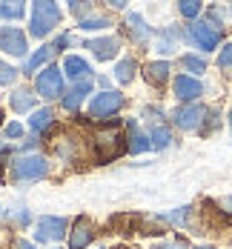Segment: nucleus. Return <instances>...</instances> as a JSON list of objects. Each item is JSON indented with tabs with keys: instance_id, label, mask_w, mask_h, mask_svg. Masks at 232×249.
I'll list each match as a JSON object with an SVG mask.
<instances>
[{
	"instance_id": "f257e3e1",
	"label": "nucleus",
	"mask_w": 232,
	"mask_h": 249,
	"mask_svg": "<svg viewBox=\"0 0 232 249\" xmlns=\"http://www.w3.org/2000/svg\"><path fill=\"white\" fill-rule=\"evenodd\" d=\"M126 141H129V138L118 129V124H109L101 135H95V141H92V143L98 146V158L106 163V160H115V158H121L124 152H129Z\"/></svg>"
},
{
	"instance_id": "f03ea898",
	"label": "nucleus",
	"mask_w": 232,
	"mask_h": 249,
	"mask_svg": "<svg viewBox=\"0 0 232 249\" xmlns=\"http://www.w3.org/2000/svg\"><path fill=\"white\" fill-rule=\"evenodd\" d=\"M60 23V9L54 6V3H35V9H32V35L35 37H46L54 26Z\"/></svg>"
},
{
	"instance_id": "7ed1b4c3",
	"label": "nucleus",
	"mask_w": 232,
	"mask_h": 249,
	"mask_svg": "<svg viewBox=\"0 0 232 249\" xmlns=\"http://www.w3.org/2000/svg\"><path fill=\"white\" fill-rule=\"evenodd\" d=\"M9 175L15 180H40L46 175V160L40 155H23L9 163Z\"/></svg>"
},
{
	"instance_id": "20e7f679",
	"label": "nucleus",
	"mask_w": 232,
	"mask_h": 249,
	"mask_svg": "<svg viewBox=\"0 0 232 249\" xmlns=\"http://www.w3.org/2000/svg\"><path fill=\"white\" fill-rule=\"evenodd\" d=\"M189 37H192V43L201 52H212L218 46V40H221V29L215 23H209V20H192Z\"/></svg>"
},
{
	"instance_id": "39448f33",
	"label": "nucleus",
	"mask_w": 232,
	"mask_h": 249,
	"mask_svg": "<svg viewBox=\"0 0 232 249\" xmlns=\"http://www.w3.org/2000/svg\"><path fill=\"white\" fill-rule=\"evenodd\" d=\"M121 106H124V95H118V92H101V95H95V100H92L89 115H92L95 121H101V118H112Z\"/></svg>"
},
{
	"instance_id": "423d86ee",
	"label": "nucleus",
	"mask_w": 232,
	"mask_h": 249,
	"mask_svg": "<svg viewBox=\"0 0 232 249\" xmlns=\"http://www.w3.org/2000/svg\"><path fill=\"white\" fill-rule=\"evenodd\" d=\"M37 95L40 98H57L63 92V72L57 66H46L40 75H37Z\"/></svg>"
},
{
	"instance_id": "0eeeda50",
	"label": "nucleus",
	"mask_w": 232,
	"mask_h": 249,
	"mask_svg": "<svg viewBox=\"0 0 232 249\" xmlns=\"http://www.w3.org/2000/svg\"><path fill=\"white\" fill-rule=\"evenodd\" d=\"M66 235V218H40L35 224V241H57Z\"/></svg>"
},
{
	"instance_id": "6e6552de",
	"label": "nucleus",
	"mask_w": 232,
	"mask_h": 249,
	"mask_svg": "<svg viewBox=\"0 0 232 249\" xmlns=\"http://www.w3.org/2000/svg\"><path fill=\"white\" fill-rule=\"evenodd\" d=\"M204 115H206V109L201 103H186V106H180V109L172 112V118H175V124L180 129H198L201 121H204Z\"/></svg>"
},
{
	"instance_id": "1a4fd4ad",
	"label": "nucleus",
	"mask_w": 232,
	"mask_h": 249,
	"mask_svg": "<svg viewBox=\"0 0 232 249\" xmlns=\"http://www.w3.org/2000/svg\"><path fill=\"white\" fill-rule=\"evenodd\" d=\"M0 52L15 54V57H18V54H26V37L18 26H6V29L0 32Z\"/></svg>"
},
{
	"instance_id": "9d476101",
	"label": "nucleus",
	"mask_w": 232,
	"mask_h": 249,
	"mask_svg": "<svg viewBox=\"0 0 232 249\" xmlns=\"http://www.w3.org/2000/svg\"><path fill=\"white\" fill-rule=\"evenodd\" d=\"M201 92H204V86H201V80H195L192 75H178L175 77V95L180 100H195L201 98Z\"/></svg>"
},
{
	"instance_id": "9b49d317",
	"label": "nucleus",
	"mask_w": 232,
	"mask_h": 249,
	"mask_svg": "<svg viewBox=\"0 0 232 249\" xmlns=\"http://www.w3.org/2000/svg\"><path fill=\"white\" fill-rule=\"evenodd\" d=\"M89 89H92V83H89V77H86L83 83H75V86L69 89V95H63V106H66L69 112H75L77 106L83 103V98L89 95Z\"/></svg>"
},
{
	"instance_id": "f8f14e48",
	"label": "nucleus",
	"mask_w": 232,
	"mask_h": 249,
	"mask_svg": "<svg viewBox=\"0 0 232 249\" xmlns=\"http://www.w3.org/2000/svg\"><path fill=\"white\" fill-rule=\"evenodd\" d=\"M118 46H121V43H118L115 37H101V40H89V43H86V49H92L101 60L115 57V54H118Z\"/></svg>"
},
{
	"instance_id": "ddd939ff",
	"label": "nucleus",
	"mask_w": 232,
	"mask_h": 249,
	"mask_svg": "<svg viewBox=\"0 0 232 249\" xmlns=\"http://www.w3.org/2000/svg\"><path fill=\"white\" fill-rule=\"evenodd\" d=\"M95 238V229H92V224L86 221V218H80L75 224V232H72V249H83L89 241Z\"/></svg>"
},
{
	"instance_id": "4468645a",
	"label": "nucleus",
	"mask_w": 232,
	"mask_h": 249,
	"mask_svg": "<svg viewBox=\"0 0 232 249\" xmlns=\"http://www.w3.org/2000/svg\"><path fill=\"white\" fill-rule=\"evenodd\" d=\"M169 72H172V66H169L166 60H158V63H149V66L143 69V75H146V80H149V83H155V86L166 83V80H169Z\"/></svg>"
},
{
	"instance_id": "2eb2a0df",
	"label": "nucleus",
	"mask_w": 232,
	"mask_h": 249,
	"mask_svg": "<svg viewBox=\"0 0 232 249\" xmlns=\"http://www.w3.org/2000/svg\"><path fill=\"white\" fill-rule=\"evenodd\" d=\"M155 49L163 52V54H169V52L178 49V29H163V32L158 35V43H155Z\"/></svg>"
},
{
	"instance_id": "dca6fc26",
	"label": "nucleus",
	"mask_w": 232,
	"mask_h": 249,
	"mask_svg": "<svg viewBox=\"0 0 232 249\" xmlns=\"http://www.w3.org/2000/svg\"><path fill=\"white\" fill-rule=\"evenodd\" d=\"M63 69H66V75H72V77H83V80H86V75H89V63H86L83 57H77V54H69V57H66Z\"/></svg>"
},
{
	"instance_id": "f3484780",
	"label": "nucleus",
	"mask_w": 232,
	"mask_h": 249,
	"mask_svg": "<svg viewBox=\"0 0 232 249\" xmlns=\"http://www.w3.org/2000/svg\"><path fill=\"white\" fill-rule=\"evenodd\" d=\"M149 146H152V141H149L146 135H141V132L135 129V124H129V152L138 155V152L149 149Z\"/></svg>"
},
{
	"instance_id": "a211bd4d",
	"label": "nucleus",
	"mask_w": 232,
	"mask_h": 249,
	"mask_svg": "<svg viewBox=\"0 0 232 249\" xmlns=\"http://www.w3.org/2000/svg\"><path fill=\"white\" fill-rule=\"evenodd\" d=\"M126 23H129V32H132V37H135V40H146V37H149V26L143 23V18H141V15H135V12L126 15Z\"/></svg>"
},
{
	"instance_id": "6ab92c4d",
	"label": "nucleus",
	"mask_w": 232,
	"mask_h": 249,
	"mask_svg": "<svg viewBox=\"0 0 232 249\" xmlns=\"http://www.w3.org/2000/svg\"><path fill=\"white\" fill-rule=\"evenodd\" d=\"M35 106V95L29 92V89H18L15 95H12V109L15 112H29Z\"/></svg>"
},
{
	"instance_id": "aec40b11",
	"label": "nucleus",
	"mask_w": 232,
	"mask_h": 249,
	"mask_svg": "<svg viewBox=\"0 0 232 249\" xmlns=\"http://www.w3.org/2000/svg\"><path fill=\"white\" fill-rule=\"evenodd\" d=\"M49 54H52V46H43V49H37L35 54H32V57H29V63H26V72H29V75H35V72H37V69H40V66L49 60Z\"/></svg>"
},
{
	"instance_id": "412c9836",
	"label": "nucleus",
	"mask_w": 232,
	"mask_h": 249,
	"mask_svg": "<svg viewBox=\"0 0 232 249\" xmlns=\"http://www.w3.org/2000/svg\"><path fill=\"white\" fill-rule=\"evenodd\" d=\"M149 141H152L155 149H163V146H169L172 135H169V129H166V126H152V132H149Z\"/></svg>"
},
{
	"instance_id": "4be33fe9",
	"label": "nucleus",
	"mask_w": 232,
	"mask_h": 249,
	"mask_svg": "<svg viewBox=\"0 0 232 249\" xmlns=\"http://www.w3.org/2000/svg\"><path fill=\"white\" fill-rule=\"evenodd\" d=\"M180 66L186 69V72H195V75H201L206 69V60L201 57V54H183L180 57Z\"/></svg>"
},
{
	"instance_id": "5701e85b",
	"label": "nucleus",
	"mask_w": 232,
	"mask_h": 249,
	"mask_svg": "<svg viewBox=\"0 0 232 249\" xmlns=\"http://www.w3.org/2000/svg\"><path fill=\"white\" fill-rule=\"evenodd\" d=\"M52 124V112L49 109H37L32 118H29V126H32V132H43L46 126Z\"/></svg>"
},
{
	"instance_id": "b1692460",
	"label": "nucleus",
	"mask_w": 232,
	"mask_h": 249,
	"mask_svg": "<svg viewBox=\"0 0 232 249\" xmlns=\"http://www.w3.org/2000/svg\"><path fill=\"white\" fill-rule=\"evenodd\" d=\"M135 66H138V63H135L132 57H126V60H121V63H118V69H115V77H118L121 83H129V80L135 77Z\"/></svg>"
},
{
	"instance_id": "393cba45",
	"label": "nucleus",
	"mask_w": 232,
	"mask_h": 249,
	"mask_svg": "<svg viewBox=\"0 0 232 249\" xmlns=\"http://www.w3.org/2000/svg\"><path fill=\"white\" fill-rule=\"evenodd\" d=\"M178 9H180V15H183V18H189V20H195V18L201 15V3H195V0H183Z\"/></svg>"
},
{
	"instance_id": "a878e982",
	"label": "nucleus",
	"mask_w": 232,
	"mask_h": 249,
	"mask_svg": "<svg viewBox=\"0 0 232 249\" xmlns=\"http://www.w3.org/2000/svg\"><path fill=\"white\" fill-rule=\"evenodd\" d=\"M0 15H3V18L18 20V18L23 15V3H3V6H0Z\"/></svg>"
},
{
	"instance_id": "bb28decb",
	"label": "nucleus",
	"mask_w": 232,
	"mask_h": 249,
	"mask_svg": "<svg viewBox=\"0 0 232 249\" xmlns=\"http://www.w3.org/2000/svg\"><path fill=\"white\" fill-rule=\"evenodd\" d=\"M32 215H29V209L26 206H15V209H9V221H15V224H26Z\"/></svg>"
},
{
	"instance_id": "cd10ccee",
	"label": "nucleus",
	"mask_w": 232,
	"mask_h": 249,
	"mask_svg": "<svg viewBox=\"0 0 232 249\" xmlns=\"http://www.w3.org/2000/svg\"><path fill=\"white\" fill-rule=\"evenodd\" d=\"M15 77H18V69H12L9 63H3V60H0V86H6V83H12Z\"/></svg>"
},
{
	"instance_id": "c85d7f7f",
	"label": "nucleus",
	"mask_w": 232,
	"mask_h": 249,
	"mask_svg": "<svg viewBox=\"0 0 232 249\" xmlns=\"http://www.w3.org/2000/svg\"><path fill=\"white\" fill-rule=\"evenodd\" d=\"M218 66L227 69V72H232V43L230 46H224V52L218 54Z\"/></svg>"
},
{
	"instance_id": "c756f323",
	"label": "nucleus",
	"mask_w": 232,
	"mask_h": 249,
	"mask_svg": "<svg viewBox=\"0 0 232 249\" xmlns=\"http://www.w3.org/2000/svg\"><path fill=\"white\" fill-rule=\"evenodd\" d=\"M106 26H109L106 18H83L80 20V29H106Z\"/></svg>"
},
{
	"instance_id": "7c9ffc66",
	"label": "nucleus",
	"mask_w": 232,
	"mask_h": 249,
	"mask_svg": "<svg viewBox=\"0 0 232 249\" xmlns=\"http://www.w3.org/2000/svg\"><path fill=\"white\" fill-rule=\"evenodd\" d=\"M186 215H189V206H183V209H178V212H172V215H169V221H172V224H183V221H186Z\"/></svg>"
},
{
	"instance_id": "2f4dec72",
	"label": "nucleus",
	"mask_w": 232,
	"mask_h": 249,
	"mask_svg": "<svg viewBox=\"0 0 232 249\" xmlns=\"http://www.w3.org/2000/svg\"><path fill=\"white\" fill-rule=\"evenodd\" d=\"M20 132H23V126L20 124H9L6 126V135H9V138H20Z\"/></svg>"
},
{
	"instance_id": "473e14b6",
	"label": "nucleus",
	"mask_w": 232,
	"mask_h": 249,
	"mask_svg": "<svg viewBox=\"0 0 232 249\" xmlns=\"http://www.w3.org/2000/svg\"><path fill=\"white\" fill-rule=\"evenodd\" d=\"M66 46H69V35H60V37L54 40V46H52V49H66Z\"/></svg>"
},
{
	"instance_id": "72a5a7b5",
	"label": "nucleus",
	"mask_w": 232,
	"mask_h": 249,
	"mask_svg": "<svg viewBox=\"0 0 232 249\" xmlns=\"http://www.w3.org/2000/svg\"><path fill=\"white\" fill-rule=\"evenodd\" d=\"M89 9H92V6H80V3H72V12H75V15H89Z\"/></svg>"
},
{
	"instance_id": "f704fd0d",
	"label": "nucleus",
	"mask_w": 232,
	"mask_h": 249,
	"mask_svg": "<svg viewBox=\"0 0 232 249\" xmlns=\"http://www.w3.org/2000/svg\"><path fill=\"white\" fill-rule=\"evenodd\" d=\"M12 249H35V244H29V241H20V238H18V241L12 244Z\"/></svg>"
},
{
	"instance_id": "c9c22d12",
	"label": "nucleus",
	"mask_w": 232,
	"mask_h": 249,
	"mask_svg": "<svg viewBox=\"0 0 232 249\" xmlns=\"http://www.w3.org/2000/svg\"><path fill=\"white\" fill-rule=\"evenodd\" d=\"M155 249H186L183 241H175V244H163V247H155Z\"/></svg>"
},
{
	"instance_id": "e433bc0d",
	"label": "nucleus",
	"mask_w": 232,
	"mask_h": 249,
	"mask_svg": "<svg viewBox=\"0 0 232 249\" xmlns=\"http://www.w3.org/2000/svg\"><path fill=\"white\" fill-rule=\"evenodd\" d=\"M224 203H227V206H230V212H232V198H227V200H224Z\"/></svg>"
},
{
	"instance_id": "4c0bfd02",
	"label": "nucleus",
	"mask_w": 232,
	"mask_h": 249,
	"mask_svg": "<svg viewBox=\"0 0 232 249\" xmlns=\"http://www.w3.org/2000/svg\"><path fill=\"white\" fill-rule=\"evenodd\" d=\"M198 249H212V247H198Z\"/></svg>"
},
{
	"instance_id": "58836bf2",
	"label": "nucleus",
	"mask_w": 232,
	"mask_h": 249,
	"mask_svg": "<svg viewBox=\"0 0 232 249\" xmlns=\"http://www.w3.org/2000/svg\"><path fill=\"white\" fill-rule=\"evenodd\" d=\"M0 124H3V115H0Z\"/></svg>"
}]
</instances>
